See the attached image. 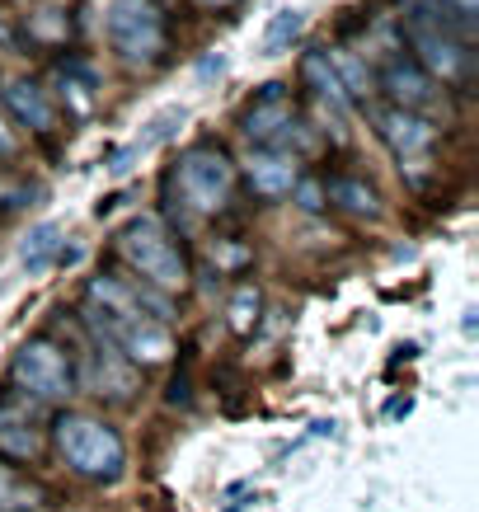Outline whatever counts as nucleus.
<instances>
[{"instance_id": "1", "label": "nucleus", "mask_w": 479, "mask_h": 512, "mask_svg": "<svg viewBox=\"0 0 479 512\" xmlns=\"http://www.w3.org/2000/svg\"><path fill=\"white\" fill-rule=\"evenodd\" d=\"M104 33H109V47L118 52V62L141 66V71L160 66L170 52V24H165V10L155 0H113Z\"/></svg>"}, {"instance_id": "2", "label": "nucleus", "mask_w": 479, "mask_h": 512, "mask_svg": "<svg viewBox=\"0 0 479 512\" xmlns=\"http://www.w3.org/2000/svg\"><path fill=\"white\" fill-rule=\"evenodd\" d=\"M57 451L85 480H118L127 461L123 437L113 433L109 423L90 419V414H62L57 419Z\"/></svg>"}, {"instance_id": "3", "label": "nucleus", "mask_w": 479, "mask_h": 512, "mask_svg": "<svg viewBox=\"0 0 479 512\" xmlns=\"http://www.w3.org/2000/svg\"><path fill=\"white\" fill-rule=\"evenodd\" d=\"M118 254L127 259V268L132 273H141V278L151 282V287H160V292H179L188 282V264L184 254H179V245L170 240V231L160 226L155 217H132L118 231Z\"/></svg>"}, {"instance_id": "4", "label": "nucleus", "mask_w": 479, "mask_h": 512, "mask_svg": "<svg viewBox=\"0 0 479 512\" xmlns=\"http://www.w3.org/2000/svg\"><path fill=\"white\" fill-rule=\"evenodd\" d=\"M400 29H404V38H409L414 62L423 66L437 85H470V80H475V52H470L475 43L447 33L442 24H433V19L423 15V10H404Z\"/></svg>"}, {"instance_id": "5", "label": "nucleus", "mask_w": 479, "mask_h": 512, "mask_svg": "<svg viewBox=\"0 0 479 512\" xmlns=\"http://www.w3.org/2000/svg\"><path fill=\"white\" fill-rule=\"evenodd\" d=\"M174 188L193 217H212L231 202L235 188V160L221 151L217 141H198L179 156V170H174Z\"/></svg>"}, {"instance_id": "6", "label": "nucleus", "mask_w": 479, "mask_h": 512, "mask_svg": "<svg viewBox=\"0 0 479 512\" xmlns=\"http://www.w3.org/2000/svg\"><path fill=\"white\" fill-rule=\"evenodd\" d=\"M371 123H376V137L390 146V156L400 160V170H409L414 184H423V165L433 160V146H437V123L428 113H414V109H371Z\"/></svg>"}, {"instance_id": "7", "label": "nucleus", "mask_w": 479, "mask_h": 512, "mask_svg": "<svg viewBox=\"0 0 479 512\" xmlns=\"http://www.w3.org/2000/svg\"><path fill=\"white\" fill-rule=\"evenodd\" d=\"M15 386L24 390V395H33V400H47L57 404L71 395V362H66V353L57 348L52 339H29L24 348L15 353Z\"/></svg>"}, {"instance_id": "8", "label": "nucleus", "mask_w": 479, "mask_h": 512, "mask_svg": "<svg viewBox=\"0 0 479 512\" xmlns=\"http://www.w3.org/2000/svg\"><path fill=\"white\" fill-rule=\"evenodd\" d=\"M371 85L386 94L395 109H414V113H433L442 104V90H437V80L423 71V66L409 57V52H395L381 62V71L371 76Z\"/></svg>"}, {"instance_id": "9", "label": "nucleus", "mask_w": 479, "mask_h": 512, "mask_svg": "<svg viewBox=\"0 0 479 512\" xmlns=\"http://www.w3.org/2000/svg\"><path fill=\"white\" fill-rule=\"evenodd\" d=\"M301 85H306L310 99L320 104V113H325L329 123H334V132H339L348 109H353V94L343 90V80H339V71H334V62H329L325 47H310L306 57H301Z\"/></svg>"}, {"instance_id": "10", "label": "nucleus", "mask_w": 479, "mask_h": 512, "mask_svg": "<svg viewBox=\"0 0 479 512\" xmlns=\"http://www.w3.org/2000/svg\"><path fill=\"white\" fill-rule=\"evenodd\" d=\"M292 118V99H287V85L282 80H268L259 94H254V104L240 113V137L254 141V146H268L273 132Z\"/></svg>"}, {"instance_id": "11", "label": "nucleus", "mask_w": 479, "mask_h": 512, "mask_svg": "<svg viewBox=\"0 0 479 512\" xmlns=\"http://www.w3.org/2000/svg\"><path fill=\"white\" fill-rule=\"evenodd\" d=\"M0 99H5V113L19 127H29V132H52L57 127V104H52V94L38 80H10L0 90Z\"/></svg>"}, {"instance_id": "12", "label": "nucleus", "mask_w": 479, "mask_h": 512, "mask_svg": "<svg viewBox=\"0 0 479 512\" xmlns=\"http://www.w3.org/2000/svg\"><path fill=\"white\" fill-rule=\"evenodd\" d=\"M245 170H249L254 193H263V198H282V193H292V184L301 179V156L278 151V146H259V151L249 156Z\"/></svg>"}, {"instance_id": "13", "label": "nucleus", "mask_w": 479, "mask_h": 512, "mask_svg": "<svg viewBox=\"0 0 479 512\" xmlns=\"http://www.w3.org/2000/svg\"><path fill=\"white\" fill-rule=\"evenodd\" d=\"M43 447V433H38V423L24 404L5 400L0 404V456H10V461H33Z\"/></svg>"}, {"instance_id": "14", "label": "nucleus", "mask_w": 479, "mask_h": 512, "mask_svg": "<svg viewBox=\"0 0 479 512\" xmlns=\"http://www.w3.org/2000/svg\"><path fill=\"white\" fill-rule=\"evenodd\" d=\"M188 123V109H165L160 113V118H155L151 127H146V132H141L137 141H132V146H123V151H118V156H113V170L123 174V170H132V160H141L146 156V151H155V146H165V141L174 137V132H179V127Z\"/></svg>"}, {"instance_id": "15", "label": "nucleus", "mask_w": 479, "mask_h": 512, "mask_svg": "<svg viewBox=\"0 0 479 512\" xmlns=\"http://www.w3.org/2000/svg\"><path fill=\"white\" fill-rule=\"evenodd\" d=\"M325 198L339 202L343 212H353V217H381V198H376V188L362 184V179H348V174L325 179Z\"/></svg>"}, {"instance_id": "16", "label": "nucleus", "mask_w": 479, "mask_h": 512, "mask_svg": "<svg viewBox=\"0 0 479 512\" xmlns=\"http://www.w3.org/2000/svg\"><path fill=\"white\" fill-rule=\"evenodd\" d=\"M99 395H113V400H127L132 395V386H137V376H132V367H127L123 357H118V343H109V339H99Z\"/></svg>"}, {"instance_id": "17", "label": "nucleus", "mask_w": 479, "mask_h": 512, "mask_svg": "<svg viewBox=\"0 0 479 512\" xmlns=\"http://www.w3.org/2000/svg\"><path fill=\"white\" fill-rule=\"evenodd\" d=\"M19 259H24L29 273H43L52 259H62V226H52V221L33 226V231L24 235V245H19Z\"/></svg>"}, {"instance_id": "18", "label": "nucleus", "mask_w": 479, "mask_h": 512, "mask_svg": "<svg viewBox=\"0 0 479 512\" xmlns=\"http://www.w3.org/2000/svg\"><path fill=\"white\" fill-rule=\"evenodd\" d=\"M325 52H329V62H334V71H339L343 90L353 94V104H357V99L367 104V94H371V66L357 57L353 47H325Z\"/></svg>"}, {"instance_id": "19", "label": "nucleus", "mask_w": 479, "mask_h": 512, "mask_svg": "<svg viewBox=\"0 0 479 512\" xmlns=\"http://www.w3.org/2000/svg\"><path fill=\"white\" fill-rule=\"evenodd\" d=\"M301 33H306V15L301 10H278L268 19V29H263V57H282Z\"/></svg>"}, {"instance_id": "20", "label": "nucleus", "mask_w": 479, "mask_h": 512, "mask_svg": "<svg viewBox=\"0 0 479 512\" xmlns=\"http://www.w3.org/2000/svg\"><path fill=\"white\" fill-rule=\"evenodd\" d=\"M38 484H24L10 466H0V512H29L38 508Z\"/></svg>"}, {"instance_id": "21", "label": "nucleus", "mask_w": 479, "mask_h": 512, "mask_svg": "<svg viewBox=\"0 0 479 512\" xmlns=\"http://www.w3.org/2000/svg\"><path fill=\"white\" fill-rule=\"evenodd\" d=\"M66 19H57V10H33L29 15V38L33 43H66Z\"/></svg>"}, {"instance_id": "22", "label": "nucleus", "mask_w": 479, "mask_h": 512, "mask_svg": "<svg viewBox=\"0 0 479 512\" xmlns=\"http://www.w3.org/2000/svg\"><path fill=\"white\" fill-rule=\"evenodd\" d=\"M254 320H259V292H254V287H240L231 301V329L235 334H249Z\"/></svg>"}, {"instance_id": "23", "label": "nucleus", "mask_w": 479, "mask_h": 512, "mask_svg": "<svg viewBox=\"0 0 479 512\" xmlns=\"http://www.w3.org/2000/svg\"><path fill=\"white\" fill-rule=\"evenodd\" d=\"M296 198H301V207L306 212H320L325 207V184H315V179H296Z\"/></svg>"}, {"instance_id": "24", "label": "nucleus", "mask_w": 479, "mask_h": 512, "mask_svg": "<svg viewBox=\"0 0 479 512\" xmlns=\"http://www.w3.org/2000/svg\"><path fill=\"white\" fill-rule=\"evenodd\" d=\"M212 76H226V57L221 52H207L198 62V80H212Z\"/></svg>"}, {"instance_id": "25", "label": "nucleus", "mask_w": 479, "mask_h": 512, "mask_svg": "<svg viewBox=\"0 0 479 512\" xmlns=\"http://www.w3.org/2000/svg\"><path fill=\"white\" fill-rule=\"evenodd\" d=\"M19 33H15V19L5 15V5H0V47H15Z\"/></svg>"}, {"instance_id": "26", "label": "nucleus", "mask_w": 479, "mask_h": 512, "mask_svg": "<svg viewBox=\"0 0 479 512\" xmlns=\"http://www.w3.org/2000/svg\"><path fill=\"white\" fill-rule=\"evenodd\" d=\"M170 404H188V376H174L170 381Z\"/></svg>"}, {"instance_id": "27", "label": "nucleus", "mask_w": 479, "mask_h": 512, "mask_svg": "<svg viewBox=\"0 0 479 512\" xmlns=\"http://www.w3.org/2000/svg\"><path fill=\"white\" fill-rule=\"evenodd\" d=\"M10 151H15V132H10L5 113H0V156H10Z\"/></svg>"}, {"instance_id": "28", "label": "nucleus", "mask_w": 479, "mask_h": 512, "mask_svg": "<svg viewBox=\"0 0 479 512\" xmlns=\"http://www.w3.org/2000/svg\"><path fill=\"white\" fill-rule=\"evenodd\" d=\"M193 5H198V10H212V15H221V10H235L240 0H193Z\"/></svg>"}]
</instances>
